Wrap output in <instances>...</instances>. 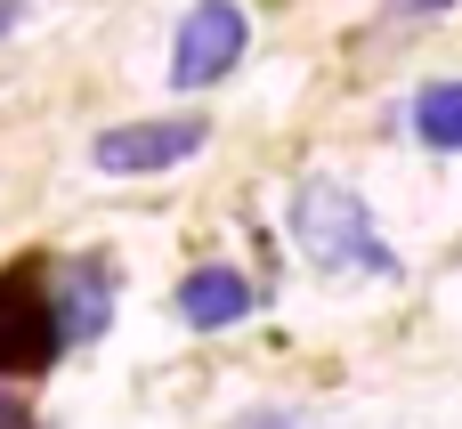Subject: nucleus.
I'll use <instances>...</instances> for the list:
<instances>
[{
  "mask_svg": "<svg viewBox=\"0 0 462 429\" xmlns=\"http://www.w3.org/2000/svg\"><path fill=\"white\" fill-rule=\"evenodd\" d=\"M292 243L325 276H390L398 268V251L382 243V227L365 219V203L341 178H300L292 187Z\"/></svg>",
  "mask_w": 462,
  "mask_h": 429,
  "instance_id": "f257e3e1",
  "label": "nucleus"
},
{
  "mask_svg": "<svg viewBox=\"0 0 462 429\" xmlns=\"http://www.w3.org/2000/svg\"><path fill=\"white\" fill-rule=\"evenodd\" d=\"M57 349H65L57 300H49L41 268L24 260L0 276V373H41V365H57Z\"/></svg>",
  "mask_w": 462,
  "mask_h": 429,
  "instance_id": "f03ea898",
  "label": "nucleus"
},
{
  "mask_svg": "<svg viewBox=\"0 0 462 429\" xmlns=\"http://www.w3.org/2000/svg\"><path fill=\"white\" fill-rule=\"evenodd\" d=\"M244 8L236 0H195L187 8V24H179V41H171V81L179 89H211L219 73H236V57H244Z\"/></svg>",
  "mask_w": 462,
  "mask_h": 429,
  "instance_id": "7ed1b4c3",
  "label": "nucleus"
},
{
  "mask_svg": "<svg viewBox=\"0 0 462 429\" xmlns=\"http://www.w3.org/2000/svg\"><path fill=\"white\" fill-rule=\"evenodd\" d=\"M203 138H211V130H203L195 114H171V122H122V130H97L89 162H97L106 178H146V170H171V162H187Z\"/></svg>",
  "mask_w": 462,
  "mask_h": 429,
  "instance_id": "20e7f679",
  "label": "nucleus"
},
{
  "mask_svg": "<svg viewBox=\"0 0 462 429\" xmlns=\"http://www.w3.org/2000/svg\"><path fill=\"white\" fill-rule=\"evenodd\" d=\"M49 300H57V333H65V349L106 333V268H97V260L57 268V276H49Z\"/></svg>",
  "mask_w": 462,
  "mask_h": 429,
  "instance_id": "39448f33",
  "label": "nucleus"
},
{
  "mask_svg": "<svg viewBox=\"0 0 462 429\" xmlns=\"http://www.w3.org/2000/svg\"><path fill=\"white\" fill-rule=\"evenodd\" d=\"M171 308H179L195 333H219V324H236V316H252V284H244L236 268H195Z\"/></svg>",
  "mask_w": 462,
  "mask_h": 429,
  "instance_id": "423d86ee",
  "label": "nucleus"
},
{
  "mask_svg": "<svg viewBox=\"0 0 462 429\" xmlns=\"http://www.w3.org/2000/svg\"><path fill=\"white\" fill-rule=\"evenodd\" d=\"M414 138L422 146H439V154H462V81H430V89H414Z\"/></svg>",
  "mask_w": 462,
  "mask_h": 429,
  "instance_id": "0eeeda50",
  "label": "nucleus"
},
{
  "mask_svg": "<svg viewBox=\"0 0 462 429\" xmlns=\"http://www.w3.org/2000/svg\"><path fill=\"white\" fill-rule=\"evenodd\" d=\"M236 429H309V422H300V414H276V406H268V414H244Z\"/></svg>",
  "mask_w": 462,
  "mask_h": 429,
  "instance_id": "6e6552de",
  "label": "nucleus"
},
{
  "mask_svg": "<svg viewBox=\"0 0 462 429\" xmlns=\"http://www.w3.org/2000/svg\"><path fill=\"white\" fill-rule=\"evenodd\" d=\"M439 8H455V0H390V16H439Z\"/></svg>",
  "mask_w": 462,
  "mask_h": 429,
  "instance_id": "1a4fd4ad",
  "label": "nucleus"
},
{
  "mask_svg": "<svg viewBox=\"0 0 462 429\" xmlns=\"http://www.w3.org/2000/svg\"><path fill=\"white\" fill-rule=\"evenodd\" d=\"M16 16H24V0H0V32H8V24H16Z\"/></svg>",
  "mask_w": 462,
  "mask_h": 429,
  "instance_id": "9d476101",
  "label": "nucleus"
}]
</instances>
